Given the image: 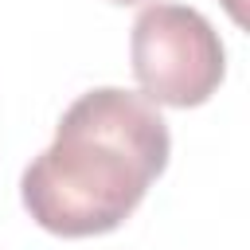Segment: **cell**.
Returning a JSON list of instances; mask_svg holds the SVG:
<instances>
[{
  "mask_svg": "<svg viewBox=\"0 0 250 250\" xmlns=\"http://www.w3.org/2000/svg\"><path fill=\"white\" fill-rule=\"evenodd\" d=\"M172 137L160 109L133 90H86L62 113L55 141L23 168L27 215L59 238L117 230L168 168Z\"/></svg>",
  "mask_w": 250,
  "mask_h": 250,
  "instance_id": "cell-1",
  "label": "cell"
},
{
  "mask_svg": "<svg viewBox=\"0 0 250 250\" xmlns=\"http://www.w3.org/2000/svg\"><path fill=\"white\" fill-rule=\"evenodd\" d=\"M133 78L152 105L191 109L211 102L227 74V51L211 20L188 4H148L129 35Z\"/></svg>",
  "mask_w": 250,
  "mask_h": 250,
  "instance_id": "cell-2",
  "label": "cell"
},
{
  "mask_svg": "<svg viewBox=\"0 0 250 250\" xmlns=\"http://www.w3.org/2000/svg\"><path fill=\"white\" fill-rule=\"evenodd\" d=\"M109 4H121V8H129V4H145V0H109Z\"/></svg>",
  "mask_w": 250,
  "mask_h": 250,
  "instance_id": "cell-3",
  "label": "cell"
}]
</instances>
